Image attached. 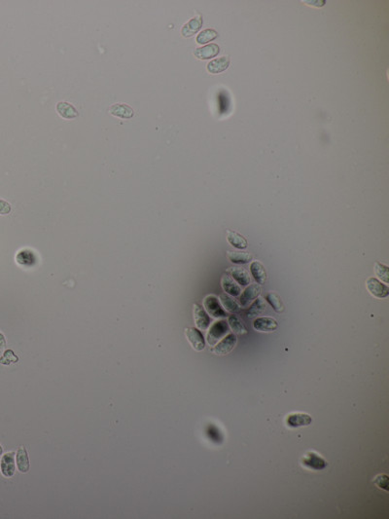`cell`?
Masks as SVG:
<instances>
[{"label":"cell","instance_id":"17","mask_svg":"<svg viewBox=\"0 0 389 519\" xmlns=\"http://www.w3.org/2000/svg\"><path fill=\"white\" fill-rule=\"evenodd\" d=\"M230 66V60L227 57H221L211 61L208 65V70L210 73L217 74L226 70Z\"/></svg>","mask_w":389,"mask_h":519},{"label":"cell","instance_id":"27","mask_svg":"<svg viewBox=\"0 0 389 519\" xmlns=\"http://www.w3.org/2000/svg\"><path fill=\"white\" fill-rule=\"evenodd\" d=\"M220 300H221L223 307L227 311L231 312V313H237L239 311V307H238L237 303L226 293H223L220 295Z\"/></svg>","mask_w":389,"mask_h":519},{"label":"cell","instance_id":"32","mask_svg":"<svg viewBox=\"0 0 389 519\" xmlns=\"http://www.w3.org/2000/svg\"><path fill=\"white\" fill-rule=\"evenodd\" d=\"M374 483L380 488V489H383V490L388 492L389 491V477L388 475L386 474H380L378 475L375 480H374Z\"/></svg>","mask_w":389,"mask_h":519},{"label":"cell","instance_id":"23","mask_svg":"<svg viewBox=\"0 0 389 519\" xmlns=\"http://www.w3.org/2000/svg\"><path fill=\"white\" fill-rule=\"evenodd\" d=\"M228 323L230 328L232 329V331H234V333L239 334V335L247 334V326L243 323V321L238 316H236V315L230 316L228 319Z\"/></svg>","mask_w":389,"mask_h":519},{"label":"cell","instance_id":"35","mask_svg":"<svg viewBox=\"0 0 389 519\" xmlns=\"http://www.w3.org/2000/svg\"><path fill=\"white\" fill-rule=\"evenodd\" d=\"M2 454H3V448H2V446L0 445V456H1Z\"/></svg>","mask_w":389,"mask_h":519},{"label":"cell","instance_id":"1","mask_svg":"<svg viewBox=\"0 0 389 519\" xmlns=\"http://www.w3.org/2000/svg\"><path fill=\"white\" fill-rule=\"evenodd\" d=\"M302 465L312 471H323L328 467L327 461L314 451H308L302 458Z\"/></svg>","mask_w":389,"mask_h":519},{"label":"cell","instance_id":"26","mask_svg":"<svg viewBox=\"0 0 389 519\" xmlns=\"http://www.w3.org/2000/svg\"><path fill=\"white\" fill-rule=\"evenodd\" d=\"M266 300L276 313H282L284 311V305L282 303L280 296L277 293H268L266 295Z\"/></svg>","mask_w":389,"mask_h":519},{"label":"cell","instance_id":"16","mask_svg":"<svg viewBox=\"0 0 389 519\" xmlns=\"http://www.w3.org/2000/svg\"><path fill=\"white\" fill-rule=\"evenodd\" d=\"M56 108H57V113L65 119H74L79 114L76 108L72 104L67 103V102L57 103Z\"/></svg>","mask_w":389,"mask_h":519},{"label":"cell","instance_id":"34","mask_svg":"<svg viewBox=\"0 0 389 519\" xmlns=\"http://www.w3.org/2000/svg\"><path fill=\"white\" fill-rule=\"evenodd\" d=\"M6 344H7V342H6L5 336L0 332V350L4 349L6 347Z\"/></svg>","mask_w":389,"mask_h":519},{"label":"cell","instance_id":"14","mask_svg":"<svg viewBox=\"0 0 389 519\" xmlns=\"http://www.w3.org/2000/svg\"><path fill=\"white\" fill-rule=\"evenodd\" d=\"M220 52V48L217 44H209L203 47L198 48L195 51V56L199 60H209L216 57Z\"/></svg>","mask_w":389,"mask_h":519},{"label":"cell","instance_id":"24","mask_svg":"<svg viewBox=\"0 0 389 519\" xmlns=\"http://www.w3.org/2000/svg\"><path fill=\"white\" fill-rule=\"evenodd\" d=\"M228 257L234 264H247L252 260V255L241 252H229Z\"/></svg>","mask_w":389,"mask_h":519},{"label":"cell","instance_id":"7","mask_svg":"<svg viewBox=\"0 0 389 519\" xmlns=\"http://www.w3.org/2000/svg\"><path fill=\"white\" fill-rule=\"evenodd\" d=\"M203 306L206 308L207 312L209 315H211L213 318H225L226 313L221 307L219 303L218 298L214 295H209L204 298L203 300Z\"/></svg>","mask_w":389,"mask_h":519},{"label":"cell","instance_id":"3","mask_svg":"<svg viewBox=\"0 0 389 519\" xmlns=\"http://www.w3.org/2000/svg\"><path fill=\"white\" fill-rule=\"evenodd\" d=\"M285 423L288 428L298 429L311 425L313 423V418L304 412H293L287 415Z\"/></svg>","mask_w":389,"mask_h":519},{"label":"cell","instance_id":"8","mask_svg":"<svg viewBox=\"0 0 389 519\" xmlns=\"http://www.w3.org/2000/svg\"><path fill=\"white\" fill-rule=\"evenodd\" d=\"M185 335L187 337V340L189 341L191 346L193 347V349H195L198 352H200L204 349L206 341L203 338V335L201 334V332L198 329H195V328L186 329Z\"/></svg>","mask_w":389,"mask_h":519},{"label":"cell","instance_id":"9","mask_svg":"<svg viewBox=\"0 0 389 519\" xmlns=\"http://www.w3.org/2000/svg\"><path fill=\"white\" fill-rule=\"evenodd\" d=\"M15 260H16V263L21 267L30 268L33 265H35L37 258L32 251H30L29 248H24L17 253Z\"/></svg>","mask_w":389,"mask_h":519},{"label":"cell","instance_id":"20","mask_svg":"<svg viewBox=\"0 0 389 519\" xmlns=\"http://www.w3.org/2000/svg\"><path fill=\"white\" fill-rule=\"evenodd\" d=\"M221 283H222V287H223L224 292L228 293L230 295L236 297L240 294V292H241L240 287L234 282V280L232 278H230L227 275H224L222 277Z\"/></svg>","mask_w":389,"mask_h":519},{"label":"cell","instance_id":"25","mask_svg":"<svg viewBox=\"0 0 389 519\" xmlns=\"http://www.w3.org/2000/svg\"><path fill=\"white\" fill-rule=\"evenodd\" d=\"M266 309V304L263 299L256 298L254 303L250 306L249 310L247 312V318L248 319H254L257 316L261 315Z\"/></svg>","mask_w":389,"mask_h":519},{"label":"cell","instance_id":"2","mask_svg":"<svg viewBox=\"0 0 389 519\" xmlns=\"http://www.w3.org/2000/svg\"><path fill=\"white\" fill-rule=\"evenodd\" d=\"M228 331L229 325L227 321L221 320V321L214 322L211 325L209 333H208V337H207L209 345L215 346L218 343L219 340L223 338L228 333Z\"/></svg>","mask_w":389,"mask_h":519},{"label":"cell","instance_id":"33","mask_svg":"<svg viewBox=\"0 0 389 519\" xmlns=\"http://www.w3.org/2000/svg\"><path fill=\"white\" fill-rule=\"evenodd\" d=\"M12 212V207L9 203L0 198V216H7Z\"/></svg>","mask_w":389,"mask_h":519},{"label":"cell","instance_id":"18","mask_svg":"<svg viewBox=\"0 0 389 519\" xmlns=\"http://www.w3.org/2000/svg\"><path fill=\"white\" fill-rule=\"evenodd\" d=\"M227 240L229 244L237 249H245L247 247V239L236 231H227Z\"/></svg>","mask_w":389,"mask_h":519},{"label":"cell","instance_id":"28","mask_svg":"<svg viewBox=\"0 0 389 519\" xmlns=\"http://www.w3.org/2000/svg\"><path fill=\"white\" fill-rule=\"evenodd\" d=\"M217 36H218V33L216 30L210 29H204L197 36V42L199 44H206V43H209L210 41L214 40L215 38H217Z\"/></svg>","mask_w":389,"mask_h":519},{"label":"cell","instance_id":"10","mask_svg":"<svg viewBox=\"0 0 389 519\" xmlns=\"http://www.w3.org/2000/svg\"><path fill=\"white\" fill-rule=\"evenodd\" d=\"M261 294V286L257 283L250 284L240 296V305L243 308L248 307Z\"/></svg>","mask_w":389,"mask_h":519},{"label":"cell","instance_id":"5","mask_svg":"<svg viewBox=\"0 0 389 519\" xmlns=\"http://www.w3.org/2000/svg\"><path fill=\"white\" fill-rule=\"evenodd\" d=\"M15 453L8 452L4 454L0 461V472L3 476L11 478L14 476L16 472V461H15Z\"/></svg>","mask_w":389,"mask_h":519},{"label":"cell","instance_id":"13","mask_svg":"<svg viewBox=\"0 0 389 519\" xmlns=\"http://www.w3.org/2000/svg\"><path fill=\"white\" fill-rule=\"evenodd\" d=\"M109 112L111 115L117 116L123 119H130L134 114L133 108L125 104H116L109 107Z\"/></svg>","mask_w":389,"mask_h":519},{"label":"cell","instance_id":"6","mask_svg":"<svg viewBox=\"0 0 389 519\" xmlns=\"http://www.w3.org/2000/svg\"><path fill=\"white\" fill-rule=\"evenodd\" d=\"M237 339L236 335L231 333V334H228L226 337H224L222 341L219 342L218 344H216L211 351L215 355L225 356L230 352H232V350L235 348V346L237 345Z\"/></svg>","mask_w":389,"mask_h":519},{"label":"cell","instance_id":"30","mask_svg":"<svg viewBox=\"0 0 389 519\" xmlns=\"http://www.w3.org/2000/svg\"><path fill=\"white\" fill-rule=\"evenodd\" d=\"M207 434L209 439L214 444H219L223 441V434H221L218 428L215 425L208 426Z\"/></svg>","mask_w":389,"mask_h":519},{"label":"cell","instance_id":"31","mask_svg":"<svg viewBox=\"0 0 389 519\" xmlns=\"http://www.w3.org/2000/svg\"><path fill=\"white\" fill-rule=\"evenodd\" d=\"M375 273L383 283H388L389 270L387 266L381 264L380 262H376L375 263Z\"/></svg>","mask_w":389,"mask_h":519},{"label":"cell","instance_id":"21","mask_svg":"<svg viewBox=\"0 0 389 519\" xmlns=\"http://www.w3.org/2000/svg\"><path fill=\"white\" fill-rule=\"evenodd\" d=\"M250 271L258 283H264L267 281L265 267L259 261H253L250 265Z\"/></svg>","mask_w":389,"mask_h":519},{"label":"cell","instance_id":"12","mask_svg":"<svg viewBox=\"0 0 389 519\" xmlns=\"http://www.w3.org/2000/svg\"><path fill=\"white\" fill-rule=\"evenodd\" d=\"M277 326H278L277 321H275V319L269 317L259 318L253 322L254 330L260 332H273L276 331Z\"/></svg>","mask_w":389,"mask_h":519},{"label":"cell","instance_id":"11","mask_svg":"<svg viewBox=\"0 0 389 519\" xmlns=\"http://www.w3.org/2000/svg\"><path fill=\"white\" fill-rule=\"evenodd\" d=\"M194 319L197 328L200 331H206L210 324V318L204 309L198 304L194 305Z\"/></svg>","mask_w":389,"mask_h":519},{"label":"cell","instance_id":"15","mask_svg":"<svg viewBox=\"0 0 389 519\" xmlns=\"http://www.w3.org/2000/svg\"><path fill=\"white\" fill-rule=\"evenodd\" d=\"M16 465L18 470L22 473H27L29 471V455L27 449L24 446H21L16 453Z\"/></svg>","mask_w":389,"mask_h":519},{"label":"cell","instance_id":"22","mask_svg":"<svg viewBox=\"0 0 389 519\" xmlns=\"http://www.w3.org/2000/svg\"><path fill=\"white\" fill-rule=\"evenodd\" d=\"M228 273H230L231 276L233 277V279H235L240 285L244 286V285L250 283V277L247 271L242 268H238V267L230 268Z\"/></svg>","mask_w":389,"mask_h":519},{"label":"cell","instance_id":"19","mask_svg":"<svg viewBox=\"0 0 389 519\" xmlns=\"http://www.w3.org/2000/svg\"><path fill=\"white\" fill-rule=\"evenodd\" d=\"M202 26L201 17H196L189 21L182 29V34L185 37H191L199 31Z\"/></svg>","mask_w":389,"mask_h":519},{"label":"cell","instance_id":"29","mask_svg":"<svg viewBox=\"0 0 389 519\" xmlns=\"http://www.w3.org/2000/svg\"><path fill=\"white\" fill-rule=\"evenodd\" d=\"M19 358L18 356L12 351V350H6L3 355L0 357V364L2 366H11L18 363Z\"/></svg>","mask_w":389,"mask_h":519},{"label":"cell","instance_id":"4","mask_svg":"<svg viewBox=\"0 0 389 519\" xmlns=\"http://www.w3.org/2000/svg\"><path fill=\"white\" fill-rule=\"evenodd\" d=\"M366 287L371 295H373L376 298L382 299L389 295L388 287L385 284L381 283V282L376 278H369L366 281Z\"/></svg>","mask_w":389,"mask_h":519}]
</instances>
